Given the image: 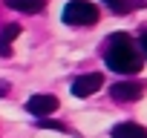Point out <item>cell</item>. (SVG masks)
Returning <instances> with one entry per match:
<instances>
[{"instance_id": "obj_8", "label": "cell", "mask_w": 147, "mask_h": 138, "mask_svg": "<svg viewBox=\"0 0 147 138\" xmlns=\"http://www.w3.org/2000/svg\"><path fill=\"white\" fill-rule=\"evenodd\" d=\"M20 35V26L18 23H9L3 26V32H0V58H9L12 55V40Z\"/></svg>"}, {"instance_id": "obj_7", "label": "cell", "mask_w": 147, "mask_h": 138, "mask_svg": "<svg viewBox=\"0 0 147 138\" xmlns=\"http://www.w3.org/2000/svg\"><path fill=\"white\" fill-rule=\"evenodd\" d=\"M6 6L15 12H23V15H38L46 9V0H6Z\"/></svg>"}, {"instance_id": "obj_10", "label": "cell", "mask_w": 147, "mask_h": 138, "mask_svg": "<svg viewBox=\"0 0 147 138\" xmlns=\"http://www.w3.org/2000/svg\"><path fill=\"white\" fill-rule=\"evenodd\" d=\"M138 43H141V52H144V58H147V32L138 38Z\"/></svg>"}, {"instance_id": "obj_2", "label": "cell", "mask_w": 147, "mask_h": 138, "mask_svg": "<svg viewBox=\"0 0 147 138\" xmlns=\"http://www.w3.org/2000/svg\"><path fill=\"white\" fill-rule=\"evenodd\" d=\"M61 17H63L66 26H92V23H98L101 12L90 0H69L61 12Z\"/></svg>"}, {"instance_id": "obj_5", "label": "cell", "mask_w": 147, "mask_h": 138, "mask_svg": "<svg viewBox=\"0 0 147 138\" xmlns=\"http://www.w3.org/2000/svg\"><path fill=\"white\" fill-rule=\"evenodd\" d=\"M26 109L40 121V118H46V115H52V112L58 109V98H55V95H32V98L26 101Z\"/></svg>"}, {"instance_id": "obj_4", "label": "cell", "mask_w": 147, "mask_h": 138, "mask_svg": "<svg viewBox=\"0 0 147 138\" xmlns=\"http://www.w3.org/2000/svg\"><path fill=\"white\" fill-rule=\"evenodd\" d=\"M110 95H113L115 101L130 104V101H138V98L144 95V86H141V84H136V81H118V84H113V86H110Z\"/></svg>"}, {"instance_id": "obj_6", "label": "cell", "mask_w": 147, "mask_h": 138, "mask_svg": "<svg viewBox=\"0 0 147 138\" xmlns=\"http://www.w3.org/2000/svg\"><path fill=\"white\" fill-rule=\"evenodd\" d=\"M113 138H147V129L136 121H124V124L113 127Z\"/></svg>"}, {"instance_id": "obj_3", "label": "cell", "mask_w": 147, "mask_h": 138, "mask_svg": "<svg viewBox=\"0 0 147 138\" xmlns=\"http://www.w3.org/2000/svg\"><path fill=\"white\" fill-rule=\"evenodd\" d=\"M101 86H104V75L101 72H90V75H81V78L72 81V95H75V98H90Z\"/></svg>"}, {"instance_id": "obj_1", "label": "cell", "mask_w": 147, "mask_h": 138, "mask_svg": "<svg viewBox=\"0 0 147 138\" xmlns=\"http://www.w3.org/2000/svg\"><path fill=\"white\" fill-rule=\"evenodd\" d=\"M104 63L118 75H136L138 69L144 66V58L136 52V46L130 43V38L124 32H115L110 38V46L104 52Z\"/></svg>"}, {"instance_id": "obj_11", "label": "cell", "mask_w": 147, "mask_h": 138, "mask_svg": "<svg viewBox=\"0 0 147 138\" xmlns=\"http://www.w3.org/2000/svg\"><path fill=\"white\" fill-rule=\"evenodd\" d=\"M6 92H9V84H6V81H0V95H6Z\"/></svg>"}, {"instance_id": "obj_9", "label": "cell", "mask_w": 147, "mask_h": 138, "mask_svg": "<svg viewBox=\"0 0 147 138\" xmlns=\"http://www.w3.org/2000/svg\"><path fill=\"white\" fill-rule=\"evenodd\" d=\"M101 3H107L113 15H127L133 9V0H101Z\"/></svg>"}]
</instances>
